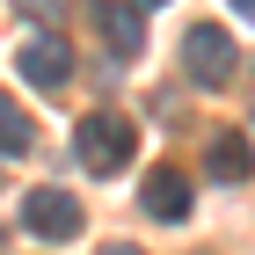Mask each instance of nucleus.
Returning a JSON list of instances; mask_svg holds the SVG:
<instances>
[{
  "label": "nucleus",
  "mask_w": 255,
  "mask_h": 255,
  "mask_svg": "<svg viewBox=\"0 0 255 255\" xmlns=\"http://www.w3.org/2000/svg\"><path fill=\"white\" fill-rule=\"evenodd\" d=\"M22 80H29V88H44V95H59L66 80H73V44L59 37V29H29V37H22Z\"/></svg>",
  "instance_id": "7ed1b4c3"
},
{
  "label": "nucleus",
  "mask_w": 255,
  "mask_h": 255,
  "mask_svg": "<svg viewBox=\"0 0 255 255\" xmlns=\"http://www.w3.org/2000/svg\"><path fill=\"white\" fill-rule=\"evenodd\" d=\"M234 15H241V22H255V0H234Z\"/></svg>",
  "instance_id": "9b49d317"
},
{
  "label": "nucleus",
  "mask_w": 255,
  "mask_h": 255,
  "mask_svg": "<svg viewBox=\"0 0 255 255\" xmlns=\"http://www.w3.org/2000/svg\"><path fill=\"white\" fill-rule=\"evenodd\" d=\"M73 153H80V168H88V175H124V168H131V153H138V124L117 117V110H95V117L73 124Z\"/></svg>",
  "instance_id": "f257e3e1"
},
{
  "label": "nucleus",
  "mask_w": 255,
  "mask_h": 255,
  "mask_svg": "<svg viewBox=\"0 0 255 255\" xmlns=\"http://www.w3.org/2000/svg\"><path fill=\"white\" fill-rule=\"evenodd\" d=\"M138 204H146L160 226H182V219H190V175H182V168H153V175L138 182Z\"/></svg>",
  "instance_id": "39448f33"
},
{
  "label": "nucleus",
  "mask_w": 255,
  "mask_h": 255,
  "mask_svg": "<svg viewBox=\"0 0 255 255\" xmlns=\"http://www.w3.org/2000/svg\"><path fill=\"white\" fill-rule=\"evenodd\" d=\"M37 146V124H29V110H22L15 95H0V153H29Z\"/></svg>",
  "instance_id": "6e6552de"
},
{
  "label": "nucleus",
  "mask_w": 255,
  "mask_h": 255,
  "mask_svg": "<svg viewBox=\"0 0 255 255\" xmlns=\"http://www.w3.org/2000/svg\"><path fill=\"white\" fill-rule=\"evenodd\" d=\"M95 29H102V44H110L117 59H138V51H146V22H138V7H124V0H102Z\"/></svg>",
  "instance_id": "423d86ee"
},
{
  "label": "nucleus",
  "mask_w": 255,
  "mask_h": 255,
  "mask_svg": "<svg viewBox=\"0 0 255 255\" xmlns=\"http://www.w3.org/2000/svg\"><path fill=\"white\" fill-rule=\"evenodd\" d=\"M22 226H29L37 241H73L80 234V204L66 190H29L22 197Z\"/></svg>",
  "instance_id": "20e7f679"
},
{
  "label": "nucleus",
  "mask_w": 255,
  "mask_h": 255,
  "mask_svg": "<svg viewBox=\"0 0 255 255\" xmlns=\"http://www.w3.org/2000/svg\"><path fill=\"white\" fill-rule=\"evenodd\" d=\"M182 73L212 95V88H226V80L241 73V51H234V37L219 29V22H190V37H182Z\"/></svg>",
  "instance_id": "f03ea898"
},
{
  "label": "nucleus",
  "mask_w": 255,
  "mask_h": 255,
  "mask_svg": "<svg viewBox=\"0 0 255 255\" xmlns=\"http://www.w3.org/2000/svg\"><path fill=\"white\" fill-rule=\"evenodd\" d=\"M124 7H138V15H146V7H160V0H124Z\"/></svg>",
  "instance_id": "f8f14e48"
},
{
  "label": "nucleus",
  "mask_w": 255,
  "mask_h": 255,
  "mask_svg": "<svg viewBox=\"0 0 255 255\" xmlns=\"http://www.w3.org/2000/svg\"><path fill=\"white\" fill-rule=\"evenodd\" d=\"M95 255H138V248H131V241H110V248H95Z\"/></svg>",
  "instance_id": "9d476101"
},
{
  "label": "nucleus",
  "mask_w": 255,
  "mask_h": 255,
  "mask_svg": "<svg viewBox=\"0 0 255 255\" xmlns=\"http://www.w3.org/2000/svg\"><path fill=\"white\" fill-rule=\"evenodd\" d=\"M204 175H212V182H248V175H255V146H248L241 131H219L212 153H204Z\"/></svg>",
  "instance_id": "0eeeda50"
},
{
  "label": "nucleus",
  "mask_w": 255,
  "mask_h": 255,
  "mask_svg": "<svg viewBox=\"0 0 255 255\" xmlns=\"http://www.w3.org/2000/svg\"><path fill=\"white\" fill-rule=\"evenodd\" d=\"M22 7H29V15H66L73 0H22Z\"/></svg>",
  "instance_id": "1a4fd4ad"
}]
</instances>
